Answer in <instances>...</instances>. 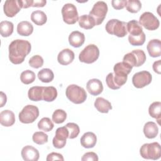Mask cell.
I'll return each mask as SVG.
<instances>
[{"instance_id":"obj_27","label":"cell","mask_w":161,"mask_h":161,"mask_svg":"<svg viewBox=\"0 0 161 161\" xmlns=\"http://www.w3.org/2000/svg\"><path fill=\"white\" fill-rule=\"evenodd\" d=\"M126 29L130 35L131 36H138L143 32L142 26L139 22L135 19H132L127 23Z\"/></svg>"},{"instance_id":"obj_21","label":"cell","mask_w":161,"mask_h":161,"mask_svg":"<svg viewBox=\"0 0 161 161\" xmlns=\"http://www.w3.org/2000/svg\"><path fill=\"white\" fill-rule=\"evenodd\" d=\"M96 135L91 131L85 133L80 138V144L86 148H93L96 143Z\"/></svg>"},{"instance_id":"obj_32","label":"cell","mask_w":161,"mask_h":161,"mask_svg":"<svg viewBox=\"0 0 161 161\" xmlns=\"http://www.w3.org/2000/svg\"><path fill=\"white\" fill-rule=\"evenodd\" d=\"M14 25L9 21H2L0 23V33L3 37H8L13 32Z\"/></svg>"},{"instance_id":"obj_42","label":"cell","mask_w":161,"mask_h":161,"mask_svg":"<svg viewBox=\"0 0 161 161\" xmlns=\"http://www.w3.org/2000/svg\"><path fill=\"white\" fill-rule=\"evenodd\" d=\"M98 159L97 155L92 152L84 153L81 158L82 161H97Z\"/></svg>"},{"instance_id":"obj_6","label":"cell","mask_w":161,"mask_h":161,"mask_svg":"<svg viewBox=\"0 0 161 161\" xmlns=\"http://www.w3.org/2000/svg\"><path fill=\"white\" fill-rule=\"evenodd\" d=\"M146 58L145 52L142 50L137 49L125 55L123 62L128 64L132 67H140L145 63Z\"/></svg>"},{"instance_id":"obj_13","label":"cell","mask_w":161,"mask_h":161,"mask_svg":"<svg viewBox=\"0 0 161 161\" xmlns=\"http://www.w3.org/2000/svg\"><path fill=\"white\" fill-rule=\"evenodd\" d=\"M127 78L128 77H121L110 72L106 76V82L109 88L116 90L119 89L126 82Z\"/></svg>"},{"instance_id":"obj_16","label":"cell","mask_w":161,"mask_h":161,"mask_svg":"<svg viewBox=\"0 0 161 161\" xmlns=\"http://www.w3.org/2000/svg\"><path fill=\"white\" fill-rule=\"evenodd\" d=\"M86 88L89 94L92 96H97L103 91L102 82L97 79H92L86 84Z\"/></svg>"},{"instance_id":"obj_36","label":"cell","mask_w":161,"mask_h":161,"mask_svg":"<svg viewBox=\"0 0 161 161\" xmlns=\"http://www.w3.org/2000/svg\"><path fill=\"white\" fill-rule=\"evenodd\" d=\"M126 10L131 13H138L142 8V3L139 0H128L126 4Z\"/></svg>"},{"instance_id":"obj_31","label":"cell","mask_w":161,"mask_h":161,"mask_svg":"<svg viewBox=\"0 0 161 161\" xmlns=\"http://www.w3.org/2000/svg\"><path fill=\"white\" fill-rule=\"evenodd\" d=\"M57 96V91L53 86L44 87L43 92V100L47 102L54 101Z\"/></svg>"},{"instance_id":"obj_28","label":"cell","mask_w":161,"mask_h":161,"mask_svg":"<svg viewBox=\"0 0 161 161\" xmlns=\"http://www.w3.org/2000/svg\"><path fill=\"white\" fill-rule=\"evenodd\" d=\"M148 113L150 116L156 119L158 125H160V121L161 119V103L160 101H155L152 103L149 106Z\"/></svg>"},{"instance_id":"obj_23","label":"cell","mask_w":161,"mask_h":161,"mask_svg":"<svg viewBox=\"0 0 161 161\" xmlns=\"http://www.w3.org/2000/svg\"><path fill=\"white\" fill-rule=\"evenodd\" d=\"M143 133L147 138H154L158 133V128L155 123L148 121L143 126Z\"/></svg>"},{"instance_id":"obj_44","label":"cell","mask_w":161,"mask_h":161,"mask_svg":"<svg viewBox=\"0 0 161 161\" xmlns=\"http://www.w3.org/2000/svg\"><path fill=\"white\" fill-rule=\"evenodd\" d=\"M47 161H52V160H64V158L62 154L56 153V152H52L49 153L47 157Z\"/></svg>"},{"instance_id":"obj_18","label":"cell","mask_w":161,"mask_h":161,"mask_svg":"<svg viewBox=\"0 0 161 161\" xmlns=\"http://www.w3.org/2000/svg\"><path fill=\"white\" fill-rule=\"evenodd\" d=\"M148 52L152 57H158L161 55V42L158 39H153L148 42L147 47Z\"/></svg>"},{"instance_id":"obj_10","label":"cell","mask_w":161,"mask_h":161,"mask_svg":"<svg viewBox=\"0 0 161 161\" xmlns=\"http://www.w3.org/2000/svg\"><path fill=\"white\" fill-rule=\"evenodd\" d=\"M139 23L148 30H155L160 25L159 20L151 12L143 13L139 18Z\"/></svg>"},{"instance_id":"obj_20","label":"cell","mask_w":161,"mask_h":161,"mask_svg":"<svg viewBox=\"0 0 161 161\" xmlns=\"http://www.w3.org/2000/svg\"><path fill=\"white\" fill-rule=\"evenodd\" d=\"M15 122V116L13 111L6 109L0 113V123L6 127H9L14 125Z\"/></svg>"},{"instance_id":"obj_4","label":"cell","mask_w":161,"mask_h":161,"mask_svg":"<svg viewBox=\"0 0 161 161\" xmlns=\"http://www.w3.org/2000/svg\"><path fill=\"white\" fill-rule=\"evenodd\" d=\"M140 153L143 158L157 160L161 156L160 145L158 142L145 143L141 147Z\"/></svg>"},{"instance_id":"obj_7","label":"cell","mask_w":161,"mask_h":161,"mask_svg":"<svg viewBox=\"0 0 161 161\" xmlns=\"http://www.w3.org/2000/svg\"><path fill=\"white\" fill-rule=\"evenodd\" d=\"M108 10L107 4L102 1L96 2L91 11L89 15L92 16L96 22V26L101 24L107 14Z\"/></svg>"},{"instance_id":"obj_35","label":"cell","mask_w":161,"mask_h":161,"mask_svg":"<svg viewBox=\"0 0 161 161\" xmlns=\"http://www.w3.org/2000/svg\"><path fill=\"white\" fill-rule=\"evenodd\" d=\"M35 78V74L30 70H26L22 72L20 75V80L25 84H30L33 82Z\"/></svg>"},{"instance_id":"obj_47","label":"cell","mask_w":161,"mask_h":161,"mask_svg":"<svg viewBox=\"0 0 161 161\" xmlns=\"http://www.w3.org/2000/svg\"><path fill=\"white\" fill-rule=\"evenodd\" d=\"M161 61L160 60H158L157 61L154 62V63L153 64V70L155 72L160 74V67H161Z\"/></svg>"},{"instance_id":"obj_29","label":"cell","mask_w":161,"mask_h":161,"mask_svg":"<svg viewBox=\"0 0 161 161\" xmlns=\"http://www.w3.org/2000/svg\"><path fill=\"white\" fill-rule=\"evenodd\" d=\"M79 25L80 27L85 29L89 30L96 26V22L94 18L89 14H84L79 18Z\"/></svg>"},{"instance_id":"obj_43","label":"cell","mask_w":161,"mask_h":161,"mask_svg":"<svg viewBox=\"0 0 161 161\" xmlns=\"http://www.w3.org/2000/svg\"><path fill=\"white\" fill-rule=\"evenodd\" d=\"M126 0H113L111 1L112 6L115 9H121L126 4Z\"/></svg>"},{"instance_id":"obj_48","label":"cell","mask_w":161,"mask_h":161,"mask_svg":"<svg viewBox=\"0 0 161 161\" xmlns=\"http://www.w3.org/2000/svg\"><path fill=\"white\" fill-rule=\"evenodd\" d=\"M1 94V104H0V107H3L4 105L6 104V101H7V97H6V95L2 91H1L0 92Z\"/></svg>"},{"instance_id":"obj_33","label":"cell","mask_w":161,"mask_h":161,"mask_svg":"<svg viewBox=\"0 0 161 161\" xmlns=\"http://www.w3.org/2000/svg\"><path fill=\"white\" fill-rule=\"evenodd\" d=\"M38 78L43 82L48 83L53 80L54 78V74L53 71L48 68H45L40 70L38 72Z\"/></svg>"},{"instance_id":"obj_37","label":"cell","mask_w":161,"mask_h":161,"mask_svg":"<svg viewBox=\"0 0 161 161\" xmlns=\"http://www.w3.org/2000/svg\"><path fill=\"white\" fill-rule=\"evenodd\" d=\"M66 118L67 113L63 109H56L52 114V121L57 124L64 123L65 121Z\"/></svg>"},{"instance_id":"obj_2","label":"cell","mask_w":161,"mask_h":161,"mask_svg":"<svg viewBox=\"0 0 161 161\" xmlns=\"http://www.w3.org/2000/svg\"><path fill=\"white\" fill-rule=\"evenodd\" d=\"M65 95L68 99L74 104L83 103L87 99V93L84 89L76 84L68 86L65 90Z\"/></svg>"},{"instance_id":"obj_24","label":"cell","mask_w":161,"mask_h":161,"mask_svg":"<svg viewBox=\"0 0 161 161\" xmlns=\"http://www.w3.org/2000/svg\"><path fill=\"white\" fill-rule=\"evenodd\" d=\"M94 106L97 110L102 113H108L112 109L111 103L103 97H97L94 102Z\"/></svg>"},{"instance_id":"obj_15","label":"cell","mask_w":161,"mask_h":161,"mask_svg":"<svg viewBox=\"0 0 161 161\" xmlns=\"http://www.w3.org/2000/svg\"><path fill=\"white\" fill-rule=\"evenodd\" d=\"M21 155L23 159L26 161H37L40 157L38 150L31 145L24 147L21 150Z\"/></svg>"},{"instance_id":"obj_1","label":"cell","mask_w":161,"mask_h":161,"mask_svg":"<svg viewBox=\"0 0 161 161\" xmlns=\"http://www.w3.org/2000/svg\"><path fill=\"white\" fill-rule=\"evenodd\" d=\"M31 49V43L25 40H13L9 45V58L14 64H20L30 53Z\"/></svg>"},{"instance_id":"obj_41","label":"cell","mask_w":161,"mask_h":161,"mask_svg":"<svg viewBox=\"0 0 161 161\" xmlns=\"http://www.w3.org/2000/svg\"><path fill=\"white\" fill-rule=\"evenodd\" d=\"M28 64L30 67L34 69H38L43 65V59L40 55H35L30 58Z\"/></svg>"},{"instance_id":"obj_5","label":"cell","mask_w":161,"mask_h":161,"mask_svg":"<svg viewBox=\"0 0 161 161\" xmlns=\"http://www.w3.org/2000/svg\"><path fill=\"white\" fill-rule=\"evenodd\" d=\"M99 56L98 47L94 44L87 45L79 53V59L80 62L86 64H92L96 62Z\"/></svg>"},{"instance_id":"obj_9","label":"cell","mask_w":161,"mask_h":161,"mask_svg":"<svg viewBox=\"0 0 161 161\" xmlns=\"http://www.w3.org/2000/svg\"><path fill=\"white\" fill-rule=\"evenodd\" d=\"M62 14L64 21L68 25L75 24L79 20L77 8L72 3H67L62 8Z\"/></svg>"},{"instance_id":"obj_3","label":"cell","mask_w":161,"mask_h":161,"mask_svg":"<svg viewBox=\"0 0 161 161\" xmlns=\"http://www.w3.org/2000/svg\"><path fill=\"white\" fill-rule=\"evenodd\" d=\"M126 24L127 23L125 21L111 19L107 22L105 28L109 34L114 35L118 37H124L128 33Z\"/></svg>"},{"instance_id":"obj_22","label":"cell","mask_w":161,"mask_h":161,"mask_svg":"<svg viewBox=\"0 0 161 161\" xmlns=\"http://www.w3.org/2000/svg\"><path fill=\"white\" fill-rule=\"evenodd\" d=\"M132 67L128 64L121 62L116 64L114 66V74L121 77H128V75L131 72Z\"/></svg>"},{"instance_id":"obj_25","label":"cell","mask_w":161,"mask_h":161,"mask_svg":"<svg viewBox=\"0 0 161 161\" xmlns=\"http://www.w3.org/2000/svg\"><path fill=\"white\" fill-rule=\"evenodd\" d=\"M33 31V26L28 21L19 22L17 25V32L21 36H28Z\"/></svg>"},{"instance_id":"obj_12","label":"cell","mask_w":161,"mask_h":161,"mask_svg":"<svg viewBox=\"0 0 161 161\" xmlns=\"http://www.w3.org/2000/svg\"><path fill=\"white\" fill-rule=\"evenodd\" d=\"M69 138V131L65 126L59 127L56 130L55 135L52 140L53 145L56 148H62L66 144L67 138Z\"/></svg>"},{"instance_id":"obj_39","label":"cell","mask_w":161,"mask_h":161,"mask_svg":"<svg viewBox=\"0 0 161 161\" xmlns=\"http://www.w3.org/2000/svg\"><path fill=\"white\" fill-rule=\"evenodd\" d=\"M34 143L38 145H43L48 142V135L43 131H36L32 136Z\"/></svg>"},{"instance_id":"obj_38","label":"cell","mask_w":161,"mask_h":161,"mask_svg":"<svg viewBox=\"0 0 161 161\" xmlns=\"http://www.w3.org/2000/svg\"><path fill=\"white\" fill-rule=\"evenodd\" d=\"M145 34L143 31L142 34L138 36H131L128 35L129 43L133 46H140L142 45L145 42Z\"/></svg>"},{"instance_id":"obj_19","label":"cell","mask_w":161,"mask_h":161,"mask_svg":"<svg viewBox=\"0 0 161 161\" xmlns=\"http://www.w3.org/2000/svg\"><path fill=\"white\" fill-rule=\"evenodd\" d=\"M85 41L84 34L79 31H72L69 36V42L70 45L75 48L82 46Z\"/></svg>"},{"instance_id":"obj_40","label":"cell","mask_w":161,"mask_h":161,"mask_svg":"<svg viewBox=\"0 0 161 161\" xmlns=\"http://www.w3.org/2000/svg\"><path fill=\"white\" fill-rule=\"evenodd\" d=\"M65 127L69 131V138L73 139L78 136L80 132V128L76 123H68L66 124Z\"/></svg>"},{"instance_id":"obj_46","label":"cell","mask_w":161,"mask_h":161,"mask_svg":"<svg viewBox=\"0 0 161 161\" xmlns=\"http://www.w3.org/2000/svg\"><path fill=\"white\" fill-rule=\"evenodd\" d=\"M47 3V1L45 0H35L33 1L31 7H43Z\"/></svg>"},{"instance_id":"obj_34","label":"cell","mask_w":161,"mask_h":161,"mask_svg":"<svg viewBox=\"0 0 161 161\" xmlns=\"http://www.w3.org/2000/svg\"><path fill=\"white\" fill-rule=\"evenodd\" d=\"M54 127L52 121L47 117L42 118L38 123V128L40 130L48 132L51 131Z\"/></svg>"},{"instance_id":"obj_8","label":"cell","mask_w":161,"mask_h":161,"mask_svg":"<svg viewBox=\"0 0 161 161\" xmlns=\"http://www.w3.org/2000/svg\"><path fill=\"white\" fill-rule=\"evenodd\" d=\"M39 116V109L34 105L25 106L19 113V119L22 123L28 124L34 122Z\"/></svg>"},{"instance_id":"obj_17","label":"cell","mask_w":161,"mask_h":161,"mask_svg":"<svg viewBox=\"0 0 161 161\" xmlns=\"http://www.w3.org/2000/svg\"><path fill=\"white\" fill-rule=\"evenodd\" d=\"M75 57L74 52L69 48L63 49L57 56L58 63L62 65H67L72 62Z\"/></svg>"},{"instance_id":"obj_30","label":"cell","mask_w":161,"mask_h":161,"mask_svg":"<svg viewBox=\"0 0 161 161\" xmlns=\"http://www.w3.org/2000/svg\"><path fill=\"white\" fill-rule=\"evenodd\" d=\"M31 20L36 25L42 26L47 21L46 14L40 10H36L32 12L31 14Z\"/></svg>"},{"instance_id":"obj_26","label":"cell","mask_w":161,"mask_h":161,"mask_svg":"<svg viewBox=\"0 0 161 161\" xmlns=\"http://www.w3.org/2000/svg\"><path fill=\"white\" fill-rule=\"evenodd\" d=\"M44 87L33 86L31 87L28 92V98L33 101H39L43 100V92Z\"/></svg>"},{"instance_id":"obj_11","label":"cell","mask_w":161,"mask_h":161,"mask_svg":"<svg viewBox=\"0 0 161 161\" xmlns=\"http://www.w3.org/2000/svg\"><path fill=\"white\" fill-rule=\"evenodd\" d=\"M152 76L148 71L143 70L135 73L132 77V83L136 88H143L150 84Z\"/></svg>"},{"instance_id":"obj_45","label":"cell","mask_w":161,"mask_h":161,"mask_svg":"<svg viewBox=\"0 0 161 161\" xmlns=\"http://www.w3.org/2000/svg\"><path fill=\"white\" fill-rule=\"evenodd\" d=\"M21 8H28L32 5L33 0H18Z\"/></svg>"},{"instance_id":"obj_14","label":"cell","mask_w":161,"mask_h":161,"mask_svg":"<svg viewBox=\"0 0 161 161\" xmlns=\"http://www.w3.org/2000/svg\"><path fill=\"white\" fill-rule=\"evenodd\" d=\"M21 9L18 0H7L5 1L3 6L5 15L10 18L14 16Z\"/></svg>"}]
</instances>
